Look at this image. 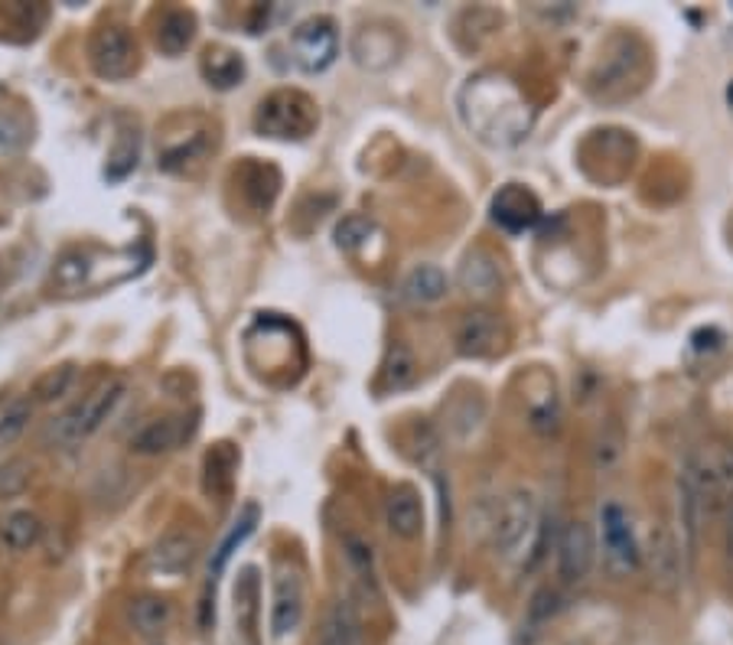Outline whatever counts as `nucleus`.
<instances>
[{
    "label": "nucleus",
    "mask_w": 733,
    "mask_h": 645,
    "mask_svg": "<svg viewBox=\"0 0 733 645\" xmlns=\"http://www.w3.org/2000/svg\"><path fill=\"white\" fill-rule=\"evenodd\" d=\"M453 346H456V353H460V356H466V358L496 356V353L506 346V326L499 323V316H496V313L473 310V313H466V316L456 323Z\"/></svg>",
    "instance_id": "obj_11"
},
{
    "label": "nucleus",
    "mask_w": 733,
    "mask_h": 645,
    "mask_svg": "<svg viewBox=\"0 0 733 645\" xmlns=\"http://www.w3.org/2000/svg\"><path fill=\"white\" fill-rule=\"evenodd\" d=\"M141 163V135L138 131H118V138L108 150L105 163V180L108 183H125Z\"/></svg>",
    "instance_id": "obj_29"
},
{
    "label": "nucleus",
    "mask_w": 733,
    "mask_h": 645,
    "mask_svg": "<svg viewBox=\"0 0 733 645\" xmlns=\"http://www.w3.org/2000/svg\"><path fill=\"white\" fill-rule=\"evenodd\" d=\"M128 395V381L125 378H108L98 388H91L82 401H75L66 415H60L50 430L46 440L56 443L60 450H73L78 443H85L88 437H95L98 430L111 421V415L118 411V405Z\"/></svg>",
    "instance_id": "obj_2"
},
{
    "label": "nucleus",
    "mask_w": 733,
    "mask_h": 645,
    "mask_svg": "<svg viewBox=\"0 0 733 645\" xmlns=\"http://www.w3.org/2000/svg\"><path fill=\"white\" fill-rule=\"evenodd\" d=\"M30 476H33V466L26 460H7L0 463V502L20 496L26 486H30Z\"/></svg>",
    "instance_id": "obj_36"
},
{
    "label": "nucleus",
    "mask_w": 733,
    "mask_h": 645,
    "mask_svg": "<svg viewBox=\"0 0 733 645\" xmlns=\"http://www.w3.org/2000/svg\"><path fill=\"white\" fill-rule=\"evenodd\" d=\"M385 525L395 538L414 541L424 531V502L414 486H395L385 499Z\"/></svg>",
    "instance_id": "obj_19"
},
{
    "label": "nucleus",
    "mask_w": 733,
    "mask_h": 645,
    "mask_svg": "<svg viewBox=\"0 0 733 645\" xmlns=\"http://www.w3.org/2000/svg\"><path fill=\"white\" fill-rule=\"evenodd\" d=\"M190 433H193V424H186V418H153L144 428L131 433L128 450L134 456H163V453H173Z\"/></svg>",
    "instance_id": "obj_18"
},
{
    "label": "nucleus",
    "mask_w": 733,
    "mask_h": 645,
    "mask_svg": "<svg viewBox=\"0 0 733 645\" xmlns=\"http://www.w3.org/2000/svg\"><path fill=\"white\" fill-rule=\"evenodd\" d=\"M446 275L438 265H414L405 281H401V300L414 303V307H431L446 297Z\"/></svg>",
    "instance_id": "obj_25"
},
{
    "label": "nucleus",
    "mask_w": 733,
    "mask_h": 645,
    "mask_svg": "<svg viewBox=\"0 0 733 645\" xmlns=\"http://www.w3.org/2000/svg\"><path fill=\"white\" fill-rule=\"evenodd\" d=\"M26 143H30V128L17 115L0 111V157H17L26 150Z\"/></svg>",
    "instance_id": "obj_35"
},
{
    "label": "nucleus",
    "mask_w": 733,
    "mask_h": 645,
    "mask_svg": "<svg viewBox=\"0 0 733 645\" xmlns=\"http://www.w3.org/2000/svg\"><path fill=\"white\" fill-rule=\"evenodd\" d=\"M75 385V365H60V368H50L46 375L36 378L33 385V401L36 405H56L63 401Z\"/></svg>",
    "instance_id": "obj_32"
},
{
    "label": "nucleus",
    "mask_w": 733,
    "mask_h": 645,
    "mask_svg": "<svg viewBox=\"0 0 733 645\" xmlns=\"http://www.w3.org/2000/svg\"><path fill=\"white\" fill-rule=\"evenodd\" d=\"M600 551L603 568L613 580H626L643 568V545L636 538L633 518L616 502H606L600 508Z\"/></svg>",
    "instance_id": "obj_5"
},
{
    "label": "nucleus",
    "mask_w": 733,
    "mask_h": 645,
    "mask_svg": "<svg viewBox=\"0 0 733 645\" xmlns=\"http://www.w3.org/2000/svg\"><path fill=\"white\" fill-rule=\"evenodd\" d=\"M681 541L671 535V528L656 525L653 535H649V545L643 551V565H649L653 573V583L659 587L661 593H675L678 583H681Z\"/></svg>",
    "instance_id": "obj_14"
},
{
    "label": "nucleus",
    "mask_w": 733,
    "mask_h": 645,
    "mask_svg": "<svg viewBox=\"0 0 733 645\" xmlns=\"http://www.w3.org/2000/svg\"><path fill=\"white\" fill-rule=\"evenodd\" d=\"M343 551H346L349 568L359 573L366 583H371V577H375V558H371V545H368L366 538L346 535V538H343Z\"/></svg>",
    "instance_id": "obj_37"
},
{
    "label": "nucleus",
    "mask_w": 733,
    "mask_h": 645,
    "mask_svg": "<svg viewBox=\"0 0 733 645\" xmlns=\"http://www.w3.org/2000/svg\"><path fill=\"white\" fill-rule=\"evenodd\" d=\"M704 502L708 512L733 505V443H701L685 456L678 473Z\"/></svg>",
    "instance_id": "obj_3"
},
{
    "label": "nucleus",
    "mask_w": 733,
    "mask_h": 645,
    "mask_svg": "<svg viewBox=\"0 0 733 645\" xmlns=\"http://www.w3.org/2000/svg\"><path fill=\"white\" fill-rule=\"evenodd\" d=\"M235 626L245 645H258L261 636V577L248 565L235 577Z\"/></svg>",
    "instance_id": "obj_17"
},
{
    "label": "nucleus",
    "mask_w": 733,
    "mask_h": 645,
    "mask_svg": "<svg viewBox=\"0 0 733 645\" xmlns=\"http://www.w3.org/2000/svg\"><path fill=\"white\" fill-rule=\"evenodd\" d=\"M200 69H203V78H206L213 88L228 92V88L241 85V78H245V60H241V53H235V50L213 46V50L203 53Z\"/></svg>",
    "instance_id": "obj_27"
},
{
    "label": "nucleus",
    "mask_w": 733,
    "mask_h": 645,
    "mask_svg": "<svg viewBox=\"0 0 733 645\" xmlns=\"http://www.w3.org/2000/svg\"><path fill=\"white\" fill-rule=\"evenodd\" d=\"M456 284H460V290H463L466 297H473V300H489V297H496L499 287H503L499 261H496L489 251H483V248L470 251V255L463 258L460 271H456Z\"/></svg>",
    "instance_id": "obj_21"
},
{
    "label": "nucleus",
    "mask_w": 733,
    "mask_h": 645,
    "mask_svg": "<svg viewBox=\"0 0 733 645\" xmlns=\"http://www.w3.org/2000/svg\"><path fill=\"white\" fill-rule=\"evenodd\" d=\"M320 125L316 101L300 88L271 92L255 111V131L271 141H306Z\"/></svg>",
    "instance_id": "obj_4"
},
{
    "label": "nucleus",
    "mask_w": 733,
    "mask_h": 645,
    "mask_svg": "<svg viewBox=\"0 0 733 645\" xmlns=\"http://www.w3.org/2000/svg\"><path fill=\"white\" fill-rule=\"evenodd\" d=\"M40 538H43V522H40V515L30 512V508H17V512H10V515L0 522V541H3V548L13 551V555H23V551L36 548Z\"/></svg>",
    "instance_id": "obj_26"
},
{
    "label": "nucleus",
    "mask_w": 733,
    "mask_h": 645,
    "mask_svg": "<svg viewBox=\"0 0 733 645\" xmlns=\"http://www.w3.org/2000/svg\"><path fill=\"white\" fill-rule=\"evenodd\" d=\"M30 421H33V401H26V398H17L0 411V453L10 450L26 433Z\"/></svg>",
    "instance_id": "obj_33"
},
{
    "label": "nucleus",
    "mask_w": 733,
    "mask_h": 645,
    "mask_svg": "<svg viewBox=\"0 0 733 645\" xmlns=\"http://www.w3.org/2000/svg\"><path fill=\"white\" fill-rule=\"evenodd\" d=\"M613 53L603 56V66L596 75V85L603 88L600 98H623L633 92V85H639L643 72H646V53H629L633 40L629 36H619L613 40Z\"/></svg>",
    "instance_id": "obj_12"
},
{
    "label": "nucleus",
    "mask_w": 733,
    "mask_h": 645,
    "mask_svg": "<svg viewBox=\"0 0 733 645\" xmlns=\"http://www.w3.org/2000/svg\"><path fill=\"white\" fill-rule=\"evenodd\" d=\"M596 565V538H593V528L586 525L584 518H574L564 525L561 538H558V573L568 580V583H581L590 577Z\"/></svg>",
    "instance_id": "obj_13"
},
{
    "label": "nucleus",
    "mask_w": 733,
    "mask_h": 645,
    "mask_svg": "<svg viewBox=\"0 0 733 645\" xmlns=\"http://www.w3.org/2000/svg\"><path fill=\"white\" fill-rule=\"evenodd\" d=\"M727 551H731L733 558V522H731V531H727Z\"/></svg>",
    "instance_id": "obj_39"
},
{
    "label": "nucleus",
    "mask_w": 733,
    "mask_h": 645,
    "mask_svg": "<svg viewBox=\"0 0 733 645\" xmlns=\"http://www.w3.org/2000/svg\"><path fill=\"white\" fill-rule=\"evenodd\" d=\"M303 610H306L303 577L300 571H293L291 565H281L271 587V639L281 643L293 636L303 623Z\"/></svg>",
    "instance_id": "obj_10"
},
{
    "label": "nucleus",
    "mask_w": 733,
    "mask_h": 645,
    "mask_svg": "<svg viewBox=\"0 0 733 645\" xmlns=\"http://www.w3.org/2000/svg\"><path fill=\"white\" fill-rule=\"evenodd\" d=\"M258 522H261V508H258L255 502H248V505L238 512V518L231 522V528L225 531V538L216 545L213 561H209V583H206V593H203V603H200V626H203V630H209V626L216 623V583H219V577L225 573V568H228L231 555L255 535Z\"/></svg>",
    "instance_id": "obj_8"
},
{
    "label": "nucleus",
    "mask_w": 733,
    "mask_h": 645,
    "mask_svg": "<svg viewBox=\"0 0 733 645\" xmlns=\"http://www.w3.org/2000/svg\"><path fill=\"white\" fill-rule=\"evenodd\" d=\"M293 63L310 75L326 72L339 56V30L330 17H310L291 33Z\"/></svg>",
    "instance_id": "obj_9"
},
{
    "label": "nucleus",
    "mask_w": 733,
    "mask_h": 645,
    "mask_svg": "<svg viewBox=\"0 0 733 645\" xmlns=\"http://www.w3.org/2000/svg\"><path fill=\"white\" fill-rule=\"evenodd\" d=\"M371 235H375V225L368 222L366 215H346V218L336 225V245H339L343 251H359V248H366L368 241H371Z\"/></svg>",
    "instance_id": "obj_34"
},
{
    "label": "nucleus",
    "mask_w": 733,
    "mask_h": 645,
    "mask_svg": "<svg viewBox=\"0 0 733 645\" xmlns=\"http://www.w3.org/2000/svg\"><path fill=\"white\" fill-rule=\"evenodd\" d=\"M88 63L98 78L121 82L138 69V43L125 26H98L88 40Z\"/></svg>",
    "instance_id": "obj_7"
},
{
    "label": "nucleus",
    "mask_w": 733,
    "mask_h": 645,
    "mask_svg": "<svg viewBox=\"0 0 733 645\" xmlns=\"http://www.w3.org/2000/svg\"><path fill=\"white\" fill-rule=\"evenodd\" d=\"M538 538V499L528 490H515L499 502L493 525H489V541L493 551L503 558H515L525 548H531Z\"/></svg>",
    "instance_id": "obj_6"
},
{
    "label": "nucleus",
    "mask_w": 733,
    "mask_h": 645,
    "mask_svg": "<svg viewBox=\"0 0 733 645\" xmlns=\"http://www.w3.org/2000/svg\"><path fill=\"white\" fill-rule=\"evenodd\" d=\"M538 218H541V203H538V196L531 193V190H525V186H503L496 196H493V222L499 225V228H506V232H528V228H535L538 225Z\"/></svg>",
    "instance_id": "obj_16"
},
{
    "label": "nucleus",
    "mask_w": 733,
    "mask_h": 645,
    "mask_svg": "<svg viewBox=\"0 0 733 645\" xmlns=\"http://www.w3.org/2000/svg\"><path fill=\"white\" fill-rule=\"evenodd\" d=\"M619 453H623V433H619V428L613 430V437H606V430H603L600 440H596V466L600 470H613Z\"/></svg>",
    "instance_id": "obj_38"
},
{
    "label": "nucleus",
    "mask_w": 733,
    "mask_h": 645,
    "mask_svg": "<svg viewBox=\"0 0 733 645\" xmlns=\"http://www.w3.org/2000/svg\"><path fill=\"white\" fill-rule=\"evenodd\" d=\"M203 486H206V493L209 496H228L231 493V486H235V473H238V450H235V443H216L209 453H206V460H203Z\"/></svg>",
    "instance_id": "obj_24"
},
{
    "label": "nucleus",
    "mask_w": 733,
    "mask_h": 645,
    "mask_svg": "<svg viewBox=\"0 0 733 645\" xmlns=\"http://www.w3.org/2000/svg\"><path fill=\"white\" fill-rule=\"evenodd\" d=\"M401 36L395 33V26H363L353 36V56L359 66L366 69H388L401 60Z\"/></svg>",
    "instance_id": "obj_20"
},
{
    "label": "nucleus",
    "mask_w": 733,
    "mask_h": 645,
    "mask_svg": "<svg viewBox=\"0 0 733 645\" xmlns=\"http://www.w3.org/2000/svg\"><path fill=\"white\" fill-rule=\"evenodd\" d=\"M727 108H731V111H733V82H731V85H727Z\"/></svg>",
    "instance_id": "obj_40"
},
{
    "label": "nucleus",
    "mask_w": 733,
    "mask_h": 645,
    "mask_svg": "<svg viewBox=\"0 0 733 645\" xmlns=\"http://www.w3.org/2000/svg\"><path fill=\"white\" fill-rule=\"evenodd\" d=\"M414 381H418V358L405 343H395L385 356V365H381V388L385 391H405Z\"/></svg>",
    "instance_id": "obj_31"
},
{
    "label": "nucleus",
    "mask_w": 733,
    "mask_h": 645,
    "mask_svg": "<svg viewBox=\"0 0 733 645\" xmlns=\"http://www.w3.org/2000/svg\"><path fill=\"white\" fill-rule=\"evenodd\" d=\"M193 36H196V20H193V13H186V10H166V13L160 17V23H157V46H160V53H166V56L186 53L190 43H193Z\"/></svg>",
    "instance_id": "obj_28"
},
{
    "label": "nucleus",
    "mask_w": 733,
    "mask_h": 645,
    "mask_svg": "<svg viewBox=\"0 0 733 645\" xmlns=\"http://www.w3.org/2000/svg\"><path fill=\"white\" fill-rule=\"evenodd\" d=\"M128 620H131V626H134L138 636L160 639V636L173 626L176 610H173V603H170L166 596H138V600L131 603V610H128Z\"/></svg>",
    "instance_id": "obj_23"
},
{
    "label": "nucleus",
    "mask_w": 733,
    "mask_h": 645,
    "mask_svg": "<svg viewBox=\"0 0 733 645\" xmlns=\"http://www.w3.org/2000/svg\"><path fill=\"white\" fill-rule=\"evenodd\" d=\"M320 645H366V633H363V613L353 600H336L323 620V633H320Z\"/></svg>",
    "instance_id": "obj_22"
},
{
    "label": "nucleus",
    "mask_w": 733,
    "mask_h": 645,
    "mask_svg": "<svg viewBox=\"0 0 733 645\" xmlns=\"http://www.w3.org/2000/svg\"><path fill=\"white\" fill-rule=\"evenodd\" d=\"M196 558H200V535L190 528H173L150 548V571L160 577H183Z\"/></svg>",
    "instance_id": "obj_15"
},
{
    "label": "nucleus",
    "mask_w": 733,
    "mask_h": 645,
    "mask_svg": "<svg viewBox=\"0 0 733 645\" xmlns=\"http://www.w3.org/2000/svg\"><path fill=\"white\" fill-rule=\"evenodd\" d=\"M91 271H95V265H91L88 251L69 248V251L60 255V261L53 268V284L60 287L63 293H75V290L91 284Z\"/></svg>",
    "instance_id": "obj_30"
},
{
    "label": "nucleus",
    "mask_w": 733,
    "mask_h": 645,
    "mask_svg": "<svg viewBox=\"0 0 733 645\" xmlns=\"http://www.w3.org/2000/svg\"><path fill=\"white\" fill-rule=\"evenodd\" d=\"M466 131L486 147H515L528 138L535 108L525 92L503 72H476L463 82L456 98Z\"/></svg>",
    "instance_id": "obj_1"
}]
</instances>
